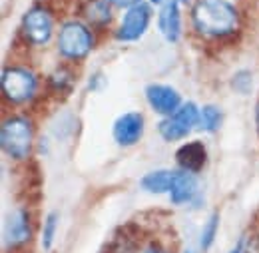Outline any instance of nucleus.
<instances>
[{"label":"nucleus","instance_id":"24","mask_svg":"<svg viewBox=\"0 0 259 253\" xmlns=\"http://www.w3.org/2000/svg\"><path fill=\"white\" fill-rule=\"evenodd\" d=\"M186 253H192V251H186Z\"/></svg>","mask_w":259,"mask_h":253},{"label":"nucleus","instance_id":"4","mask_svg":"<svg viewBox=\"0 0 259 253\" xmlns=\"http://www.w3.org/2000/svg\"><path fill=\"white\" fill-rule=\"evenodd\" d=\"M58 50L64 58L80 60L92 50V34L82 22H66L58 34Z\"/></svg>","mask_w":259,"mask_h":253},{"label":"nucleus","instance_id":"11","mask_svg":"<svg viewBox=\"0 0 259 253\" xmlns=\"http://www.w3.org/2000/svg\"><path fill=\"white\" fill-rule=\"evenodd\" d=\"M158 28L167 42H178L182 38V14L180 0H165L158 14Z\"/></svg>","mask_w":259,"mask_h":253},{"label":"nucleus","instance_id":"22","mask_svg":"<svg viewBox=\"0 0 259 253\" xmlns=\"http://www.w3.org/2000/svg\"><path fill=\"white\" fill-rule=\"evenodd\" d=\"M165 0H152V4H163Z\"/></svg>","mask_w":259,"mask_h":253},{"label":"nucleus","instance_id":"21","mask_svg":"<svg viewBox=\"0 0 259 253\" xmlns=\"http://www.w3.org/2000/svg\"><path fill=\"white\" fill-rule=\"evenodd\" d=\"M144 253H167V251L162 249L160 245H154V243H152V245H148V247H146V251Z\"/></svg>","mask_w":259,"mask_h":253},{"label":"nucleus","instance_id":"8","mask_svg":"<svg viewBox=\"0 0 259 253\" xmlns=\"http://www.w3.org/2000/svg\"><path fill=\"white\" fill-rule=\"evenodd\" d=\"M146 100L150 108L163 118L174 116L178 108L182 106V96L178 94V90H174L171 86H163V84H150L146 88Z\"/></svg>","mask_w":259,"mask_h":253},{"label":"nucleus","instance_id":"10","mask_svg":"<svg viewBox=\"0 0 259 253\" xmlns=\"http://www.w3.org/2000/svg\"><path fill=\"white\" fill-rule=\"evenodd\" d=\"M30 237H32V225H30L28 212L18 207L4 222V245L16 247V245L26 243Z\"/></svg>","mask_w":259,"mask_h":253},{"label":"nucleus","instance_id":"3","mask_svg":"<svg viewBox=\"0 0 259 253\" xmlns=\"http://www.w3.org/2000/svg\"><path fill=\"white\" fill-rule=\"evenodd\" d=\"M199 120H201V110L194 102H186L178 108L174 116L160 122L158 132L165 142H178V140H184L192 128L199 126Z\"/></svg>","mask_w":259,"mask_h":253},{"label":"nucleus","instance_id":"5","mask_svg":"<svg viewBox=\"0 0 259 253\" xmlns=\"http://www.w3.org/2000/svg\"><path fill=\"white\" fill-rule=\"evenodd\" d=\"M2 92L4 98L14 102V104H22V102H28L36 92V76H34L30 70L26 68H6L2 72Z\"/></svg>","mask_w":259,"mask_h":253},{"label":"nucleus","instance_id":"18","mask_svg":"<svg viewBox=\"0 0 259 253\" xmlns=\"http://www.w3.org/2000/svg\"><path fill=\"white\" fill-rule=\"evenodd\" d=\"M88 14H90V18L96 20V22H106V20H110L108 2H106V0H96V2H92Z\"/></svg>","mask_w":259,"mask_h":253},{"label":"nucleus","instance_id":"17","mask_svg":"<svg viewBox=\"0 0 259 253\" xmlns=\"http://www.w3.org/2000/svg\"><path fill=\"white\" fill-rule=\"evenodd\" d=\"M56 229H58V214H48V218L44 220V229H42V245L44 249H50L56 237Z\"/></svg>","mask_w":259,"mask_h":253},{"label":"nucleus","instance_id":"20","mask_svg":"<svg viewBox=\"0 0 259 253\" xmlns=\"http://www.w3.org/2000/svg\"><path fill=\"white\" fill-rule=\"evenodd\" d=\"M108 4H112V6H118V8H132V6H138V4H142L144 0H106Z\"/></svg>","mask_w":259,"mask_h":253},{"label":"nucleus","instance_id":"23","mask_svg":"<svg viewBox=\"0 0 259 253\" xmlns=\"http://www.w3.org/2000/svg\"><path fill=\"white\" fill-rule=\"evenodd\" d=\"M257 126H259V106H257Z\"/></svg>","mask_w":259,"mask_h":253},{"label":"nucleus","instance_id":"13","mask_svg":"<svg viewBox=\"0 0 259 253\" xmlns=\"http://www.w3.org/2000/svg\"><path fill=\"white\" fill-rule=\"evenodd\" d=\"M205 148L201 142H190V144H184L178 152H176V159H178V165L186 172H199L205 163Z\"/></svg>","mask_w":259,"mask_h":253},{"label":"nucleus","instance_id":"12","mask_svg":"<svg viewBox=\"0 0 259 253\" xmlns=\"http://www.w3.org/2000/svg\"><path fill=\"white\" fill-rule=\"evenodd\" d=\"M169 197L178 205L192 203L197 197V180L192 172H186V170L176 172V178H174V184L169 190Z\"/></svg>","mask_w":259,"mask_h":253},{"label":"nucleus","instance_id":"6","mask_svg":"<svg viewBox=\"0 0 259 253\" xmlns=\"http://www.w3.org/2000/svg\"><path fill=\"white\" fill-rule=\"evenodd\" d=\"M152 22V8L142 2L138 6H132L126 10L124 18H122V24L116 32V38L122 40V42H134V40H140L148 26Z\"/></svg>","mask_w":259,"mask_h":253},{"label":"nucleus","instance_id":"9","mask_svg":"<svg viewBox=\"0 0 259 253\" xmlns=\"http://www.w3.org/2000/svg\"><path fill=\"white\" fill-rule=\"evenodd\" d=\"M112 136H114L116 144H120L124 148L138 144L144 136V116L138 112L122 114L112 126Z\"/></svg>","mask_w":259,"mask_h":253},{"label":"nucleus","instance_id":"19","mask_svg":"<svg viewBox=\"0 0 259 253\" xmlns=\"http://www.w3.org/2000/svg\"><path fill=\"white\" fill-rule=\"evenodd\" d=\"M231 86L239 92V94H247L251 90V74L249 72H237L231 80Z\"/></svg>","mask_w":259,"mask_h":253},{"label":"nucleus","instance_id":"1","mask_svg":"<svg viewBox=\"0 0 259 253\" xmlns=\"http://www.w3.org/2000/svg\"><path fill=\"white\" fill-rule=\"evenodd\" d=\"M194 28L203 36L222 38L239 26V14L229 0H197L192 10Z\"/></svg>","mask_w":259,"mask_h":253},{"label":"nucleus","instance_id":"2","mask_svg":"<svg viewBox=\"0 0 259 253\" xmlns=\"http://www.w3.org/2000/svg\"><path fill=\"white\" fill-rule=\"evenodd\" d=\"M32 122L24 116L8 118L0 128V144L6 156L12 159H24L32 150Z\"/></svg>","mask_w":259,"mask_h":253},{"label":"nucleus","instance_id":"14","mask_svg":"<svg viewBox=\"0 0 259 253\" xmlns=\"http://www.w3.org/2000/svg\"><path fill=\"white\" fill-rule=\"evenodd\" d=\"M174 178H176V172L156 170V172H150L142 178V188L150 193H169Z\"/></svg>","mask_w":259,"mask_h":253},{"label":"nucleus","instance_id":"15","mask_svg":"<svg viewBox=\"0 0 259 253\" xmlns=\"http://www.w3.org/2000/svg\"><path fill=\"white\" fill-rule=\"evenodd\" d=\"M218 227H220V216L218 214H211L209 220L203 225V229H201V235H199L201 249H209L211 247V243L215 241V235H218Z\"/></svg>","mask_w":259,"mask_h":253},{"label":"nucleus","instance_id":"16","mask_svg":"<svg viewBox=\"0 0 259 253\" xmlns=\"http://www.w3.org/2000/svg\"><path fill=\"white\" fill-rule=\"evenodd\" d=\"M222 124V112L215 106H203L201 108V120L199 126L203 128L205 132H215Z\"/></svg>","mask_w":259,"mask_h":253},{"label":"nucleus","instance_id":"7","mask_svg":"<svg viewBox=\"0 0 259 253\" xmlns=\"http://www.w3.org/2000/svg\"><path fill=\"white\" fill-rule=\"evenodd\" d=\"M52 30H54V20L50 12L42 6L30 8L22 18V32L32 44H38V46L46 44L52 38Z\"/></svg>","mask_w":259,"mask_h":253}]
</instances>
